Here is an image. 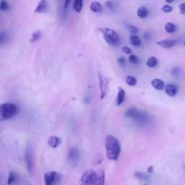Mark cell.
<instances>
[{
  "label": "cell",
  "instance_id": "1",
  "mask_svg": "<svg viewBox=\"0 0 185 185\" xmlns=\"http://www.w3.org/2000/svg\"><path fill=\"white\" fill-rule=\"evenodd\" d=\"M105 147L108 158L111 160H117L121 153V145L118 140L113 135H107L106 137Z\"/></svg>",
  "mask_w": 185,
  "mask_h": 185
},
{
  "label": "cell",
  "instance_id": "2",
  "mask_svg": "<svg viewBox=\"0 0 185 185\" xmlns=\"http://www.w3.org/2000/svg\"><path fill=\"white\" fill-rule=\"evenodd\" d=\"M108 44L112 46H117L120 43V37L118 33L109 28H101L98 29Z\"/></svg>",
  "mask_w": 185,
  "mask_h": 185
},
{
  "label": "cell",
  "instance_id": "3",
  "mask_svg": "<svg viewBox=\"0 0 185 185\" xmlns=\"http://www.w3.org/2000/svg\"><path fill=\"white\" fill-rule=\"evenodd\" d=\"M125 116L131 119L134 120L138 125H145L148 122L149 117L148 114L144 111L139 110L135 107L130 108L125 112Z\"/></svg>",
  "mask_w": 185,
  "mask_h": 185
},
{
  "label": "cell",
  "instance_id": "4",
  "mask_svg": "<svg viewBox=\"0 0 185 185\" xmlns=\"http://www.w3.org/2000/svg\"><path fill=\"white\" fill-rule=\"evenodd\" d=\"M17 113V106L12 103H5L0 106V116L2 120L13 118Z\"/></svg>",
  "mask_w": 185,
  "mask_h": 185
},
{
  "label": "cell",
  "instance_id": "5",
  "mask_svg": "<svg viewBox=\"0 0 185 185\" xmlns=\"http://www.w3.org/2000/svg\"><path fill=\"white\" fill-rule=\"evenodd\" d=\"M98 174L93 170L85 171L80 177V183L84 185H93L98 183Z\"/></svg>",
  "mask_w": 185,
  "mask_h": 185
},
{
  "label": "cell",
  "instance_id": "6",
  "mask_svg": "<svg viewBox=\"0 0 185 185\" xmlns=\"http://www.w3.org/2000/svg\"><path fill=\"white\" fill-rule=\"evenodd\" d=\"M98 82H99V87H100V92H101V95H100V98L103 100V98H106L107 95V92L109 90V80L103 74H102L101 72L98 73Z\"/></svg>",
  "mask_w": 185,
  "mask_h": 185
},
{
  "label": "cell",
  "instance_id": "7",
  "mask_svg": "<svg viewBox=\"0 0 185 185\" xmlns=\"http://www.w3.org/2000/svg\"><path fill=\"white\" fill-rule=\"evenodd\" d=\"M25 163H26V166L28 168V171L30 174H33L34 171V156H33V152L32 150L31 147L28 145L25 151Z\"/></svg>",
  "mask_w": 185,
  "mask_h": 185
},
{
  "label": "cell",
  "instance_id": "8",
  "mask_svg": "<svg viewBox=\"0 0 185 185\" xmlns=\"http://www.w3.org/2000/svg\"><path fill=\"white\" fill-rule=\"evenodd\" d=\"M80 158V154L78 148L77 147H72L70 148L67 154V161L70 163V165L75 166L79 161Z\"/></svg>",
  "mask_w": 185,
  "mask_h": 185
},
{
  "label": "cell",
  "instance_id": "9",
  "mask_svg": "<svg viewBox=\"0 0 185 185\" xmlns=\"http://www.w3.org/2000/svg\"><path fill=\"white\" fill-rule=\"evenodd\" d=\"M61 179V174L59 173H56V171H48L44 175V182L46 185L59 183V181H60Z\"/></svg>",
  "mask_w": 185,
  "mask_h": 185
},
{
  "label": "cell",
  "instance_id": "10",
  "mask_svg": "<svg viewBox=\"0 0 185 185\" xmlns=\"http://www.w3.org/2000/svg\"><path fill=\"white\" fill-rule=\"evenodd\" d=\"M176 44V40L174 39H166V40H159L158 42H156V44L159 46L160 47L163 48H171L174 46L175 44Z\"/></svg>",
  "mask_w": 185,
  "mask_h": 185
},
{
  "label": "cell",
  "instance_id": "11",
  "mask_svg": "<svg viewBox=\"0 0 185 185\" xmlns=\"http://www.w3.org/2000/svg\"><path fill=\"white\" fill-rule=\"evenodd\" d=\"M48 2L46 0H40L35 9V13H44L48 9Z\"/></svg>",
  "mask_w": 185,
  "mask_h": 185
},
{
  "label": "cell",
  "instance_id": "12",
  "mask_svg": "<svg viewBox=\"0 0 185 185\" xmlns=\"http://www.w3.org/2000/svg\"><path fill=\"white\" fill-rule=\"evenodd\" d=\"M165 91L168 95L174 97L176 95L178 91L177 87L174 84H168L165 87Z\"/></svg>",
  "mask_w": 185,
  "mask_h": 185
},
{
  "label": "cell",
  "instance_id": "13",
  "mask_svg": "<svg viewBox=\"0 0 185 185\" xmlns=\"http://www.w3.org/2000/svg\"><path fill=\"white\" fill-rule=\"evenodd\" d=\"M48 144L52 148H57L60 144V139L56 136H50L48 138Z\"/></svg>",
  "mask_w": 185,
  "mask_h": 185
},
{
  "label": "cell",
  "instance_id": "14",
  "mask_svg": "<svg viewBox=\"0 0 185 185\" xmlns=\"http://www.w3.org/2000/svg\"><path fill=\"white\" fill-rule=\"evenodd\" d=\"M125 90L121 88H119L118 94H117V106H120L123 103L125 98Z\"/></svg>",
  "mask_w": 185,
  "mask_h": 185
},
{
  "label": "cell",
  "instance_id": "15",
  "mask_svg": "<svg viewBox=\"0 0 185 185\" xmlns=\"http://www.w3.org/2000/svg\"><path fill=\"white\" fill-rule=\"evenodd\" d=\"M151 85L156 90H162L165 86L163 81L162 80L158 79V78H155V79L151 81Z\"/></svg>",
  "mask_w": 185,
  "mask_h": 185
},
{
  "label": "cell",
  "instance_id": "16",
  "mask_svg": "<svg viewBox=\"0 0 185 185\" xmlns=\"http://www.w3.org/2000/svg\"><path fill=\"white\" fill-rule=\"evenodd\" d=\"M90 9L92 12H93L95 13H100L102 12V6L100 4V2H97V1H93L92 2L90 5Z\"/></svg>",
  "mask_w": 185,
  "mask_h": 185
},
{
  "label": "cell",
  "instance_id": "17",
  "mask_svg": "<svg viewBox=\"0 0 185 185\" xmlns=\"http://www.w3.org/2000/svg\"><path fill=\"white\" fill-rule=\"evenodd\" d=\"M83 7V0H75L72 5V9L77 13H80Z\"/></svg>",
  "mask_w": 185,
  "mask_h": 185
},
{
  "label": "cell",
  "instance_id": "18",
  "mask_svg": "<svg viewBox=\"0 0 185 185\" xmlns=\"http://www.w3.org/2000/svg\"><path fill=\"white\" fill-rule=\"evenodd\" d=\"M148 9H147L145 7H140L138 8V9H137V16H138L141 19H144L145 18V17H147V16L148 15Z\"/></svg>",
  "mask_w": 185,
  "mask_h": 185
},
{
  "label": "cell",
  "instance_id": "19",
  "mask_svg": "<svg viewBox=\"0 0 185 185\" xmlns=\"http://www.w3.org/2000/svg\"><path fill=\"white\" fill-rule=\"evenodd\" d=\"M130 43L134 46H139L141 45V40L136 34H131L129 36Z\"/></svg>",
  "mask_w": 185,
  "mask_h": 185
},
{
  "label": "cell",
  "instance_id": "20",
  "mask_svg": "<svg viewBox=\"0 0 185 185\" xmlns=\"http://www.w3.org/2000/svg\"><path fill=\"white\" fill-rule=\"evenodd\" d=\"M164 28L168 33H173L176 31V26L172 23H166Z\"/></svg>",
  "mask_w": 185,
  "mask_h": 185
},
{
  "label": "cell",
  "instance_id": "21",
  "mask_svg": "<svg viewBox=\"0 0 185 185\" xmlns=\"http://www.w3.org/2000/svg\"><path fill=\"white\" fill-rule=\"evenodd\" d=\"M146 64L148 67H151V68L156 67L158 64V59L155 56H151L147 60Z\"/></svg>",
  "mask_w": 185,
  "mask_h": 185
},
{
  "label": "cell",
  "instance_id": "22",
  "mask_svg": "<svg viewBox=\"0 0 185 185\" xmlns=\"http://www.w3.org/2000/svg\"><path fill=\"white\" fill-rule=\"evenodd\" d=\"M135 177H137L139 179H143V180H148L150 179V176L148 174H145V173L140 172V171H136L135 174Z\"/></svg>",
  "mask_w": 185,
  "mask_h": 185
},
{
  "label": "cell",
  "instance_id": "23",
  "mask_svg": "<svg viewBox=\"0 0 185 185\" xmlns=\"http://www.w3.org/2000/svg\"><path fill=\"white\" fill-rule=\"evenodd\" d=\"M41 36H42V33L40 31L34 32V33H33V34H32V37L30 41H31V43L36 42L37 40H38L39 39L41 38Z\"/></svg>",
  "mask_w": 185,
  "mask_h": 185
},
{
  "label": "cell",
  "instance_id": "24",
  "mask_svg": "<svg viewBox=\"0 0 185 185\" xmlns=\"http://www.w3.org/2000/svg\"><path fill=\"white\" fill-rule=\"evenodd\" d=\"M16 179H17V175H16L15 173H14L13 171L9 172V176H8V178H7L8 184H13L15 182Z\"/></svg>",
  "mask_w": 185,
  "mask_h": 185
},
{
  "label": "cell",
  "instance_id": "25",
  "mask_svg": "<svg viewBox=\"0 0 185 185\" xmlns=\"http://www.w3.org/2000/svg\"><path fill=\"white\" fill-rule=\"evenodd\" d=\"M98 184L103 185L105 184V172L104 171L101 170L98 173Z\"/></svg>",
  "mask_w": 185,
  "mask_h": 185
},
{
  "label": "cell",
  "instance_id": "26",
  "mask_svg": "<svg viewBox=\"0 0 185 185\" xmlns=\"http://www.w3.org/2000/svg\"><path fill=\"white\" fill-rule=\"evenodd\" d=\"M127 84L130 86H135L137 84V80L135 77L132 76H127L126 78Z\"/></svg>",
  "mask_w": 185,
  "mask_h": 185
},
{
  "label": "cell",
  "instance_id": "27",
  "mask_svg": "<svg viewBox=\"0 0 185 185\" xmlns=\"http://www.w3.org/2000/svg\"><path fill=\"white\" fill-rule=\"evenodd\" d=\"M103 158L102 154L98 153L96 156H95V158H94V159H93V165H95V166L99 165L100 163H101V162L103 161Z\"/></svg>",
  "mask_w": 185,
  "mask_h": 185
},
{
  "label": "cell",
  "instance_id": "28",
  "mask_svg": "<svg viewBox=\"0 0 185 185\" xmlns=\"http://www.w3.org/2000/svg\"><path fill=\"white\" fill-rule=\"evenodd\" d=\"M127 29L131 34H137L139 33V29L135 25H129L127 26Z\"/></svg>",
  "mask_w": 185,
  "mask_h": 185
},
{
  "label": "cell",
  "instance_id": "29",
  "mask_svg": "<svg viewBox=\"0 0 185 185\" xmlns=\"http://www.w3.org/2000/svg\"><path fill=\"white\" fill-rule=\"evenodd\" d=\"M9 5L5 0H1L0 2V9L2 11H8L9 9Z\"/></svg>",
  "mask_w": 185,
  "mask_h": 185
},
{
  "label": "cell",
  "instance_id": "30",
  "mask_svg": "<svg viewBox=\"0 0 185 185\" xmlns=\"http://www.w3.org/2000/svg\"><path fill=\"white\" fill-rule=\"evenodd\" d=\"M9 36L7 33H6V32H2L1 35H0V42H1V44H3L4 43L7 42L8 39H9Z\"/></svg>",
  "mask_w": 185,
  "mask_h": 185
},
{
  "label": "cell",
  "instance_id": "31",
  "mask_svg": "<svg viewBox=\"0 0 185 185\" xmlns=\"http://www.w3.org/2000/svg\"><path fill=\"white\" fill-rule=\"evenodd\" d=\"M129 62L131 63V64H138L139 62H140V59H139L138 56H137L136 55L132 54L129 56Z\"/></svg>",
  "mask_w": 185,
  "mask_h": 185
},
{
  "label": "cell",
  "instance_id": "32",
  "mask_svg": "<svg viewBox=\"0 0 185 185\" xmlns=\"http://www.w3.org/2000/svg\"><path fill=\"white\" fill-rule=\"evenodd\" d=\"M162 10H163L164 13H171V12L173 11V7L171 6H170V5H164V6H163V7H162Z\"/></svg>",
  "mask_w": 185,
  "mask_h": 185
},
{
  "label": "cell",
  "instance_id": "33",
  "mask_svg": "<svg viewBox=\"0 0 185 185\" xmlns=\"http://www.w3.org/2000/svg\"><path fill=\"white\" fill-rule=\"evenodd\" d=\"M179 9L181 15H185V2L181 3L179 5Z\"/></svg>",
  "mask_w": 185,
  "mask_h": 185
},
{
  "label": "cell",
  "instance_id": "34",
  "mask_svg": "<svg viewBox=\"0 0 185 185\" xmlns=\"http://www.w3.org/2000/svg\"><path fill=\"white\" fill-rule=\"evenodd\" d=\"M117 62L119 64H121V66L125 65V63H126V59H125L124 57H120L117 59Z\"/></svg>",
  "mask_w": 185,
  "mask_h": 185
},
{
  "label": "cell",
  "instance_id": "35",
  "mask_svg": "<svg viewBox=\"0 0 185 185\" xmlns=\"http://www.w3.org/2000/svg\"><path fill=\"white\" fill-rule=\"evenodd\" d=\"M105 5H106L109 9H113V8H114V4H113V2H112L111 1H109V0L106 1V3H105Z\"/></svg>",
  "mask_w": 185,
  "mask_h": 185
},
{
  "label": "cell",
  "instance_id": "36",
  "mask_svg": "<svg viewBox=\"0 0 185 185\" xmlns=\"http://www.w3.org/2000/svg\"><path fill=\"white\" fill-rule=\"evenodd\" d=\"M122 51L125 52V54H131V52H132V50L130 49V48H129L128 46H123L122 47Z\"/></svg>",
  "mask_w": 185,
  "mask_h": 185
},
{
  "label": "cell",
  "instance_id": "37",
  "mask_svg": "<svg viewBox=\"0 0 185 185\" xmlns=\"http://www.w3.org/2000/svg\"><path fill=\"white\" fill-rule=\"evenodd\" d=\"M70 1H71V0H65V2H64V9H67V7L70 5Z\"/></svg>",
  "mask_w": 185,
  "mask_h": 185
},
{
  "label": "cell",
  "instance_id": "38",
  "mask_svg": "<svg viewBox=\"0 0 185 185\" xmlns=\"http://www.w3.org/2000/svg\"><path fill=\"white\" fill-rule=\"evenodd\" d=\"M148 174H152L153 172V166H149L148 168Z\"/></svg>",
  "mask_w": 185,
  "mask_h": 185
},
{
  "label": "cell",
  "instance_id": "39",
  "mask_svg": "<svg viewBox=\"0 0 185 185\" xmlns=\"http://www.w3.org/2000/svg\"><path fill=\"white\" fill-rule=\"evenodd\" d=\"M174 1V0H166V2L167 3H172Z\"/></svg>",
  "mask_w": 185,
  "mask_h": 185
},
{
  "label": "cell",
  "instance_id": "40",
  "mask_svg": "<svg viewBox=\"0 0 185 185\" xmlns=\"http://www.w3.org/2000/svg\"><path fill=\"white\" fill-rule=\"evenodd\" d=\"M184 46H185V41H184Z\"/></svg>",
  "mask_w": 185,
  "mask_h": 185
}]
</instances>
